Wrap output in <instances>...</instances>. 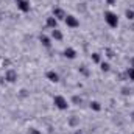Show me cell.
I'll return each mask as SVG.
<instances>
[{"instance_id": "cell-1", "label": "cell", "mask_w": 134, "mask_h": 134, "mask_svg": "<svg viewBox=\"0 0 134 134\" xmlns=\"http://www.w3.org/2000/svg\"><path fill=\"white\" fill-rule=\"evenodd\" d=\"M104 20H106V24H108L111 28H115V27L119 25V17H117V14H114V13H111V11H106V13H104Z\"/></svg>"}, {"instance_id": "cell-2", "label": "cell", "mask_w": 134, "mask_h": 134, "mask_svg": "<svg viewBox=\"0 0 134 134\" xmlns=\"http://www.w3.org/2000/svg\"><path fill=\"white\" fill-rule=\"evenodd\" d=\"M53 103H55V106L58 108V109H61V111H64L69 108V101L63 97V95H56L55 98H53Z\"/></svg>"}, {"instance_id": "cell-3", "label": "cell", "mask_w": 134, "mask_h": 134, "mask_svg": "<svg viewBox=\"0 0 134 134\" xmlns=\"http://www.w3.org/2000/svg\"><path fill=\"white\" fill-rule=\"evenodd\" d=\"M16 2H17V8L22 13H28L30 11V2L28 0H16Z\"/></svg>"}, {"instance_id": "cell-4", "label": "cell", "mask_w": 134, "mask_h": 134, "mask_svg": "<svg viewBox=\"0 0 134 134\" xmlns=\"http://www.w3.org/2000/svg\"><path fill=\"white\" fill-rule=\"evenodd\" d=\"M64 20H66L67 27H70V28H76V27L80 25V22H78V19H76L75 16H67Z\"/></svg>"}, {"instance_id": "cell-5", "label": "cell", "mask_w": 134, "mask_h": 134, "mask_svg": "<svg viewBox=\"0 0 134 134\" xmlns=\"http://www.w3.org/2000/svg\"><path fill=\"white\" fill-rule=\"evenodd\" d=\"M53 17H55L56 20H64L67 17V14L61 9V8H55V9H53Z\"/></svg>"}, {"instance_id": "cell-6", "label": "cell", "mask_w": 134, "mask_h": 134, "mask_svg": "<svg viewBox=\"0 0 134 134\" xmlns=\"http://www.w3.org/2000/svg\"><path fill=\"white\" fill-rule=\"evenodd\" d=\"M5 80H6V81H9V83H14V81L17 80V73H16L14 70H8V72H6V75H5Z\"/></svg>"}, {"instance_id": "cell-7", "label": "cell", "mask_w": 134, "mask_h": 134, "mask_svg": "<svg viewBox=\"0 0 134 134\" xmlns=\"http://www.w3.org/2000/svg\"><path fill=\"white\" fill-rule=\"evenodd\" d=\"M47 78H48L52 83H58V81H59V76H58V73H56V72H53V70L47 72Z\"/></svg>"}, {"instance_id": "cell-8", "label": "cell", "mask_w": 134, "mask_h": 134, "mask_svg": "<svg viewBox=\"0 0 134 134\" xmlns=\"http://www.w3.org/2000/svg\"><path fill=\"white\" fill-rule=\"evenodd\" d=\"M64 56H66V58H69V59H73V58L76 56V52H75L73 48H70V47H69V48H66V50H64Z\"/></svg>"}, {"instance_id": "cell-9", "label": "cell", "mask_w": 134, "mask_h": 134, "mask_svg": "<svg viewBox=\"0 0 134 134\" xmlns=\"http://www.w3.org/2000/svg\"><path fill=\"white\" fill-rule=\"evenodd\" d=\"M39 39H41V42H42V45H44V47H47V48H48V47L52 45L50 39H48V37H47L45 34H41V37H39Z\"/></svg>"}, {"instance_id": "cell-10", "label": "cell", "mask_w": 134, "mask_h": 134, "mask_svg": "<svg viewBox=\"0 0 134 134\" xmlns=\"http://www.w3.org/2000/svg\"><path fill=\"white\" fill-rule=\"evenodd\" d=\"M52 37L56 39V41H61V39H63V33H61L58 28H53V31H52Z\"/></svg>"}, {"instance_id": "cell-11", "label": "cell", "mask_w": 134, "mask_h": 134, "mask_svg": "<svg viewBox=\"0 0 134 134\" xmlns=\"http://www.w3.org/2000/svg\"><path fill=\"white\" fill-rule=\"evenodd\" d=\"M56 25H58V20H56L55 17H48V19H47V27H50V28H56Z\"/></svg>"}, {"instance_id": "cell-12", "label": "cell", "mask_w": 134, "mask_h": 134, "mask_svg": "<svg viewBox=\"0 0 134 134\" xmlns=\"http://www.w3.org/2000/svg\"><path fill=\"white\" fill-rule=\"evenodd\" d=\"M126 76H128V80L134 81V67H130V69L126 70Z\"/></svg>"}, {"instance_id": "cell-13", "label": "cell", "mask_w": 134, "mask_h": 134, "mask_svg": "<svg viewBox=\"0 0 134 134\" xmlns=\"http://www.w3.org/2000/svg\"><path fill=\"white\" fill-rule=\"evenodd\" d=\"M91 108H92L94 111H100V109H101V106H100V103H98V101H91Z\"/></svg>"}, {"instance_id": "cell-14", "label": "cell", "mask_w": 134, "mask_h": 134, "mask_svg": "<svg viewBox=\"0 0 134 134\" xmlns=\"http://www.w3.org/2000/svg\"><path fill=\"white\" fill-rule=\"evenodd\" d=\"M92 61H94V63H100V55H98V53H94V55H92Z\"/></svg>"}, {"instance_id": "cell-15", "label": "cell", "mask_w": 134, "mask_h": 134, "mask_svg": "<svg viewBox=\"0 0 134 134\" xmlns=\"http://www.w3.org/2000/svg\"><path fill=\"white\" fill-rule=\"evenodd\" d=\"M101 70H103V72H108V70H109V64H108V63H101Z\"/></svg>"}, {"instance_id": "cell-16", "label": "cell", "mask_w": 134, "mask_h": 134, "mask_svg": "<svg viewBox=\"0 0 134 134\" xmlns=\"http://www.w3.org/2000/svg\"><path fill=\"white\" fill-rule=\"evenodd\" d=\"M126 17H128V19H134V11L133 9H128V11H126Z\"/></svg>"}, {"instance_id": "cell-17", "label": "cell", "mask_w": 134, "mask_h": 134, "mask_svg": "<svg viewBox=\"0 0 134 134\" xmlns=\"http://www.w3.org/2000/svg\"><path fill=\"white\" fill-rule=\"evenodd\" d=\"M73 103H76V104H81V98H80V97H73Z\"/></svg>"}, {"instance_id": "cell-18", "label": "cell", "mask_w": 134, "mask_h": 134, "mask_svg": "<svg viewBox=\"0 0 134 134\" xmlns=\"http://www.w3.org/2000/svg\"><path fill=\"white\" fill-rule=\"evenodd\" d=\"M30 134H41L37 130H30Z\"/></svg>"}, {"instance_id": "cell-19", "label": "cell", "mask_w": 134, "mask_h": 134, "mask_svg": "<svg viewBox=\"0 0 134 134\" xmlns=\"http://www.w3.org/2000/svg\"><path fill=\"white\" fill-rule=\"evenodd\" d=\"M81 72H83L84 75H87V73H89V72H87V69H84V67H81Z\"/></svg>"}, {"instance_id": "cell-20", "label": "cell", "mask_w": 134, "mask_h": 134, "mask_svg": "<svg viewBox=\"0 0 134 134\" xmlns=\"http://www.w3.org/2000/svg\"><path fill=\"white\" fill-rule=\"evenodd\" d=\"M106 2H108L109 5H114V3H115V0H106Z\"/></svg>"}, {"instance_id": "cell-21", "label": "cell", "mask_w": 134, "mask_h": 134, "mask_svg": "<svg viewBox=\"0 0 134 134\" xmlns=\"http://www.w3.org/2000/svg\"><path fill=\"white\" fill-rule=\"evenodd\" d=\"M131 67H134V58L131 59Z\"/></svg>"}, {"instance_id": "cell-22", "label": "cell", "mask_w": 134, "mask_h": 134, "mask_svg": "<svg viewBox=\"0 0 134 134\" xmlns=\"http://www.w3.org/2000/svg\"><path fill=\"white\" fill-rule=\"evenodd\" d=\"M73 134H81V133H73Z\"/></svg>"}]
</instances>
